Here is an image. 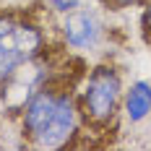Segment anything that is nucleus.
Returning <instances> with one entry per match:
<instances>
[{"mask_svg":"<svg viewBox=\"0 0 151 151\" xmlns=\"http://www.w3.org/2000/svg\"><path fill=\"white\" fill-rule=\"evenodd\" d=\"M78 112L70 91L45 83L21 107V130L37 149H63L78 130Z\"/></svg>","mask_w":151,"mask_h":151,"instance_id":"1","label":"nucleus"},{"mask_svg":"<svg viewBox=\"0 0 151 151\" xmlns=\"http://www.w3.org/2000/svg\"><path fill=\"white\" fill-rule=\"evenodd\" d=\"M39 55H45L42 26L24 16L0 13V86Z\"/></svg>","mask_w":151,"mask_h":151,"instance_id":"2","label":"nucleus"},{"mask_svg":"<svg viewBox=\"0 0 151 151\" xmlns=\"http://www.w3.org/2000/svg\"><path fill=\"white\" fill-rule=\"evenodd\" d=\"M120 102H122V81L117 68H112L107 63L91 68L83 81L81 96H78V109L86 117V122L96 125V128H107L115 120Z\"/></svg>","mask_w":151,"mask_h":151,"instance_id":"3","label":"nucleus"},{"mask_svg":"<svg viewBox=\"0 0 151 151\" xmlns=\"http://www.w3.org/2000/svg\"><path fill=\"white\" fill-rule=\"evenodd\" d=\"M102 37V24L94 16V11L76 5L73 11H68L63 18V39L65 45L73 50H91Z\"/></svg>","mask_w":151,"mask_h":151,"instance_id":"4","label":"nucleus"},{"mask_svg":"<svg viewBox=\"0 0 151 151\" xmlns=\"http://www.w3.org/2000/svg\"><path fill=\"white\" fill-rule=\"evenodd\" d=\"M122 112L125 120L141 122L151 115V81H133L122 91Z\"/></svg>","mask_w":151,"mask_h":151,"instance_id":"5","label":"nucleus"},{"mask_svg":"<svg viewBox=\"0 0 151 151\" xmlns=\"http://www.w3.org/2000/svg\"><path fill=\"white\" fill-rule=\"evenodd\" d=\"M50 3H52V8L60 11V13H68V11H73L76 5H78V0H50Z\"/></svg>","mask_w":151,"mask_h":151,"instance_id":"6","label":"nucleus"},{"mask_svg":"<svg viewBox=\"0 0 151 151\" xmlns=\"http://www.w3.org/2000/svg\"><path fill=\"white\" fill-rule=\"evenodd\" d=\"M146 29L151 31V5H149V8H146Z\"/></svg>","mask_w":151,"mask_h":151,"instance_id":"7","label":"nucleus"}]
</instances>
